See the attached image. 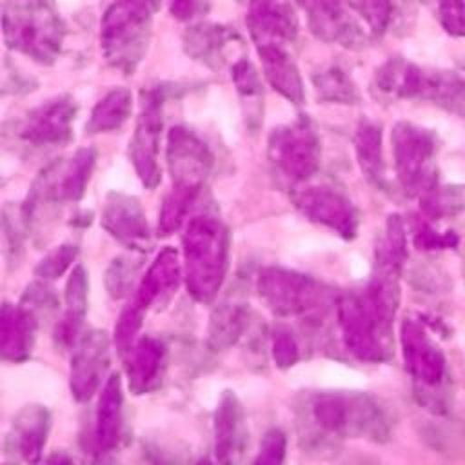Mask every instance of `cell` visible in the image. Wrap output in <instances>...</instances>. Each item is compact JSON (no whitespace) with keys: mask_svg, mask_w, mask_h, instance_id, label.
Returning a JSON list of instances; mask_svg holds the SVG:
<instances>
[{"mask_svg":"<svg viewBox=\"0 0 465 465\" xmlns=\"http://www.w3.org/2000/svg\"><path fill=\"white\" fill-rule=\"evenodd\" d=\"M303 447L316 450L341 438H367L385 441L391 421L385 409L369 394L323 391L307 396L300 407Z\"/></svg>","mask_w":465,"mask_h":465,"instance_id":"cell-1","label":"cell"},{"mask_svg":"<svg viewBox=\"0 0 465 465\" xmlns=\"http://www.w3.org/2000/svg\"><path fill=\"white\" fill-rule=\"evenodd\" d=\"M398 303L396 276L376 272L369 287L336 300V322L347 351L361 361L387 358L391 323Z\"/></svg>","mask_w":465,"mask_h":465,"instance_id":"cell-2","label":"cell"},{"mask_svg":"<svg viewBox=\"0 0 465 465\" xmlns=\"http://www.w3.org/2000/svg\"><path fill=\"white\" fill-rule=\"evenodd\" d=\"M182 249L187 291L196 302L209 303L216 298L227 274V227L214 214H196L185 222Z\"/></svg>","mask_w":465,"mask_h":465,"instance_id":"cell-3","label":"cell"},{"mask_svg":"<svg viewBox=\"0 0 465 465\" xmlns=\"http://www.w3.org/2000/svg\"><path fill=\"white\" fill-rule=\"evenodd\" d=\"M94 162L96 151L84 147L69 156L53 160L38 173L20 207L27 231H40L62 205L78 202L84 196Z\"/></svg>","mask_w":465,"mask_h":465,"instance_id":"cell-4","label":"cell"},{"mask_svg":"<svg viewBox=\"0 0 465 465\" xmlns=\"http://www.w3.org/2000/svg\"><path fill=\"white\" fill-rule=\"evenodd\" d=\"M256 287L263 303L283 318L311 316L329 303V289L323 283L283 267H263Z\"/></svg>","mask_w":465,"mask_h":465,"instance_id":"cell-5","label":"cell"},{"mask_svg":"<svg viewBox=\"0 0 465 465\" xmlns=\"http://www.w3.org/2000/svg\"><path fill=\"white\" fill-rule=\"evenodd\" d=\"M267 154L272 173L294 189L318 171L320 140L314 129L303 120L280 125L269 136Z\"/></svg>","mask_w":465,"mask_h":465,"instance_id":"cell-6","label":"cell"},{"mask_svg":"<svg viewBox=\"0 0 465 465\" xmlns=\"http://www.w3.org/2000/svg\"><path fill=\"white\" fill-rule=\"evenodd\" d=\"M292 200L311 222L331 229L341 238L356 234L358 214L341 191L329 185H298L292 191Z\"/></svg>","mask_w":465,"mask_h":465,"instance_id":"cell-7","label":"cell"},{"mask_svg":"<svg viewBox=\"0 0 465 465\" xmlns=\"http://www.w3.org/2000/svg\"><path fill=\"white\" fill-rule=\"evenodd\" d=\"M109 349L111 343L105 331L89 329L80 334L69 367V389L76 401L91 400L100 389L109 369Z\"/></svg>","mask_w":465,"mask_h":465,"instance_id":"cell-8","label":"cell"},{"mask_svg":"<svg viewBox=\"0 0 465 465\" xmlns=\"http://www.w3.org/2000/svg\"><path fill=\"white\" fill-rule=\"evenodd\" d=\"M160 129H162V100L156 93L145 96L134 136L129 143V158L147 189H154L160 183L162 169L158 162V145H160Z\"/></svg>","mask_w":465,"mask_h":465,"instance_id":"cell-9","label":"cell"},{"mask_svg":"<svg viewBox=\"0 0 465 465\" xmlns=\"http://www.w3.org/2000/svg\"><path fill=\"white\" fill-rule=\"evenodd\" d=\"M167 167L173 183L202 189L213 167V154L194 133L173 127L167 136Z\"/></svg>","mask_w":465,"mask_h":465,"instance_id":"cell-10","label":"cell"},{"mask_svg":"<svg viewBox=\"0 0 465 465\" xmlns=\"http://www.w3.org/2000/svg\"><path fill=\"white\" fill-rule=\"evenodd\" d=\"M74 104L67 98L49 100L33 109L18 127V140L33 149L56 147L71 138Z\"/></svg>","mask_w":465,"mask_h":465,"instance_id":"cell-11","label":"cell"},{"mask_svg":"<svg viewBox=\"0 0 465 465\" xmlns=\"http://www.w3.org/2000/svg\"><path fill=\"white\" fill-rule=\"evenodd\" d=\"M102 227L129 249H143L149 243V225L136 196L111 191L102 205Z\"/></svg>","mask_w":465,"mask_h":465,"instance_id":"cell-12","label":"cell"},{"mask_svg":"<svg viewBox=\"0 0 465 465\" xmlns=\"http://www.w3.org/2000/svg\"><path fill=\"white\" fill-rule=\"evenodd\" d=\"M249 430L242 401L232 391H223L214 411V456L222 463L242 460Z\"/></svg>","mask_w":465,"mask_h":465,"instance_id":"cell-13","label":"cell"},{"mask_svg":"<svg viewBox=\"0 0 465 465\" xmlns=\"http://www.w3.org/2000/svg\"><path fill=\"white\" fill-rule=\"evenodd\" d=\"M51 429V414L44 405H25L13 418L5 438V452L27 463H36L42 456Z\"/></svg>","mask_w":465,"mask_h":465,"instance_id":"cell-14","label":"cell"},{"mask_svg":"<svg viewBox=\"0 0 465 465\" xmlns=\"http://www.w3.org/2000/svg\"><path fill=\"white\" fill-rule=\"evenodd\" d=\"M180 280V254L174 247H163L142 276L131 302L138 305L143 312H147L153 305H163L176 292Z\"/></svg>","mask_w":465,"mask_h":465,"instance_id":"cell-15","label":"cell"},{"mask_svg":"<svg viewBox=\"0 0 465 465\" xmlns=\"http://www.w3.org/2000/svg\"><path fill=\"white\" fill-rule=\"evenodd\" d=\"M167 363V349L154 336H142L127 352V381L133 394H147L160 387Z\"/></svg>","mask_w":465,"mask_h":465,"instance_id":"cell-16","label":"cell"},{"mask_svg":"<svg viewBox=\"0 0 465 465\" xmlns=\"http://www.w3.org/2000/svg\"><path fill=\"white\" fill-rule=\"evenodd\" d=\"M396 171L401 185L407 191H414L425 180V165L430 156L429 136L409 124L396 125L392 133Z\"/></svg>","mask_w":465,"mask_h":465,"instance_id":"cell-17","label":"cell"},{"mask_svg":"<svg viewBox=\"0 0 465 465\" xmlns=\"http://www.w3.org/2000/svg\"><path fill=\"white\" fill-rule=\"evenodd\" d=\"M124 427V392L118 372H113L100 392L96 412L93 443L96 452H111L118 447Z\"/></svg>","mask_w":465,"mask_h":465,"instance_id":"cell-18","label":"cell"},{"mask_svg":"<svg viewBox=\"0 0 465 465\" xmlns=\"http://www.w3.org/2000/svg\"><path fill=\"white\" fill-rule=\"evenodd\" d=\"M40 318L25 305L4 303L0 320V349L2 358L7 361H24L29 358Z\"/></svg>","mask_w":465,"mask_h":465,"instance_id":"cell-19","label":"cell"},{"mask_svg":"<svg viewBox=\"0 0 465 465\" xmlns=\"http://www.w3.org/2000/svg\"><path fill=\"white\" fill-rule=\"evenodd\" d=\"M249 320V303L238 294H229L211 312L207 329V347L213 352H223L231 349L247 332Z\"/></svg>","mask_w":465,"mask_h":465,"instance_id":"cell-20","label":"cell"},{"mask_svg":"<svg viewBox=\"0 0 465 465\" xmlns=\"http://www.w3.org/2000/svg\"><path fill=\"white\" fill-rule=\"evenodd\" d=\"M87 272L82 265H76L67 278L64 294L65 311L54 329V343L60 345L62 349H67L71 345L74 347V343L80 338V329L87 311Z\"/></svg>","mask_w":465,"mask_h":465,"instance_id":"cell-21","label":"cell"},{"mask_svg":"<svg viewBox=\"0 0 465 465\" xmlns=\"http://www.w3.org/2000/svg\"><path fill=\"white\" fill-rule=\"evenodd\" d=\"M405 361L411 372L425 383H434L441 372V361L436 360V352L429 347L423 332L411 322L401 331Z\"/></svg>","mask_w":465,"mask_h":465,"instance_id":"cell-22","label":"cell"},{"mask_svg":"<svg viewBox=\"0 0 465 465\" xmlns=\"http://www.w3.org/2000/svg\"><path fill=\"white\" fill-rule=\"evenodd\" d=\"M260 54L263 58V67L269 82L278 89L287 100L300 104L303 100V87L300 74L289 56L282 47H262Z\"/></svg>","mask_w":465,"mask_h":465,"instance_id":"cell-23","label":"cell"},{"mask_svg":"<svg viewBox=\"0 0 465 465\" xmlns=\"http://www.w3.org/2000/svg\"><path fill=\"white\" fill-rule=\"evenodd\" d=\"M354 145H356L358 163L365 178L371 183L380 187L383 183V156H381L380 127L371 122H361L354 136Z\"/></svg>","mask_w":465,"mask_h":465,"instance_id":"cell-24","label":"cell"},{"mask_svg":"<svg viewBox=\"0 0 465 465\" xmlns=\"http://www.w3.org/2000/svg\"><path fill=\"white\" fill-rule=\"evenodd\" d=\"M131 93L127 89H114L107 93L93 109L85 125L89 134L109 133L118 129L131 113Z\"/></svg>","mask_w":465,"mask_h":465,"instance_id":"cell-25","label":"cell"},{"mask_svg":"<svg viewBox=\"0 0 465 465\" xmlns=\"http://www.w3.org/2000/svg\"><path fill=\"white\" fill-rule=\"evenodd\" d=\"M232 35L220 27H196L187 35V53L211 67H220L227 60V47Z\"/></svg>","mask_w":465,"mask_h":465,"instance_id":"cell-26","label":"cell"},{"mask_svg":"<svg viewBox=\"0 0 465 465\" xmlns=\"http://www.w3.org/2000/svg\"><path fill=\"white\" fill-rule=\"evenodd\" d=\"M202 189L198 187H187V185H176L173 183L169 193L163 198L160 216H158V234L169 236L174 231H178L185 222L187 214L196 202Z\"/></svg>","mask_w":465,"mask_h":465,"instance_id":"cell-27","label":"cell"},{"mask_svg":"<svg viewBox=\"0 0 465 465\" xmlns=\"http://www.w3.org/2000/svg\"><path fill=\"white\" fill-rule=\"evenodd\" d=\"M232 78L238 87V93L243 98V104H247L245 118L252 129H256L260 116H262V89L260 80L254 71V67L249 62H238L232 67Z\"/></svg>","mask_w":465,"mask_h":465,"instance_id":"cell-28","label":"cell"},{"mask_svg":"<svg viewBox=\"0 0 465 465\" xmlns=\"http://www.w3.org/2000/svg\"><path fill=\"white\" fill-rule=\"evenodd\" d=\"M314 87L323 100L336 104H354L358 102V91L352 80L340 67L332 65L312 76Z\"/></svg>","mask_w":465,"mask_h":465,"instance_id":"cell-29","label":"cell"},{"mask_svg":"<svg viewBox=\"0 0 465 465\" xmlns=\"http://www.w3.org/2000/svg\"><path fill=\"white\" fill-rule=\"evenodd\" d=\"M142 267V258L140 256H118L114 258L107 271H105V289L113 298H125L138 278Z\"/></svg>","mask_w":465,"mask_h":465,"instance_id":"cell-30","label":"cell"},{"mask_svg":"<svg viewBox=\"0 0 465 465\" xmlns=\"http://www.w3.org/2000/svg\"><path fill=\"white\" fill-rule=\"evenodd\" d=\"M78 245L76 243H62L60 247L47 252L35 267V276L44 282L58 280L76 260Z\"/></svg>","mask_w":465,"mask_h":465,"instance_id":"cell-31","label":"cell"},{"mask_svg":"<svg viewBox=\"0 0 465 465\" xmlns=\"http://www.w3.org/2000/svg\"><path fill=\"white\" fill-rule=\"evenodd\" d=\"M143 314L145 312L138 305H134L133 302H129L127 307L122 311V314L118 318V323L114 325V345H116L120 354L127 356V352L136 343Z\"/></svg>","mask_w":465,"mask_h":465,"instance_id":"cell-32","label":"cell"},{"mask_svg":"<svg viewBox=\"0 0 465 465\" xmlns=\"http://www.w3.org/2000/svg\"><path fill=\"white\" fill-rule=\"evenodd\" d=\"M272 360L280 369H289L300 360V345L292 331L285 325H278L272 331L271 338Z\"/></svg>","mask_w":465,"mask_h":465,"instance_id":"cell-33","label":"cell"},{"mask_svg":"<svg viewBox=\"0 0 465 465\" xmlns=\"http://www.w3.org/2000/svg\"><path fill=\"white\" fill-rule=\"evenodd\" d=\"M285 434L280 429H271L260 443L254 463H282L285 458Z\"/></svg>","mask_w":465,"mask_h":465,"instance_id":"cell-34","label":"cell"},{"mask_svg":"<svg viewBox=\"0 0 465 465\" xmlns=\"http://www.w3.org/2000/svg\"><path fill=\"white\" fill-rule=\"evenodd\" d=\"M441 22L447 31L465 35V0H441Z\"/></svg>","mask_w":465,"mask_h":465,"instance_id":"cell-35","label":"cell"},{"mask_svg":"<svg viewBox=\"0 0 465 465\" xmlns=\"http://www.w3.org/2000/svg\"><path fill=\"white\" fill-rule=\"evenodd\" d=\"M354 5L363 13L374 31H383L389 18L387 0H354Z\"/></svg>","mask_w":465,"mask_h":465,"instance_id":"cell-36","label":"cell"}]
</instances>
